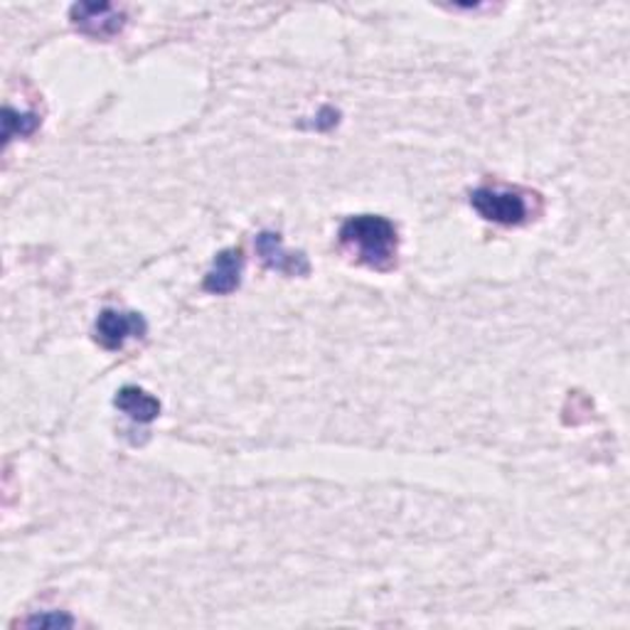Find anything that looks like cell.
Here are the masks:
<instances>
[{
	"mask_svg": "<svg viewBox=\"0 0 630 630\" xmlns=\"http://www.w3.org/2000/svg\"><path fill=\"white\" fill-rule=\"evenodd\" d=\"M340 244L355 262L377 271H389L397 264L399 232L387 217L358 215L340 227Z\"/></svg>",
	"mask_w": 630,
	"mask_h": 630,
	"instance_id": "1",
	"label": "cell"
},
{
	"mask_svg": "<svg viewBox=\"0 0 630 630\" xmlns=\"http://www.w3.org/2000/svg\"><path fill=\"white\" fill-rule=\"evenodd\" d=\"M471 205L483 219L495 225H522L530 215L528 199L520 190L505 187H478L471 193Z\"/></svg>",
	"mask_w": 630,
	"mask_h": 630,
	"instance_id": "2",
	"label": "cell"
},
{
	"mask_svg": "<svg viewBox=\"0 0 630 630\" xmlns=\"http://www.w3.org/2000/svg\"><path fill=\"white\" fill-rule=\"evenodd\" d=\"M70 21L82 35L94 40H111L126 25V13L111 3H74L70 8Z\"/></svg>",
	"mask_w": 630,
	"mask_h": 630,
	"instance_id": "3",
	"label": "cell"
},
{
	"mask_svg": "<svg viewBox=\"0 0 630 630\" xmlns=\"http://www.w3.org/2000/svg\"><path fill=\"white\" fill-rule=\"evenodd\" d=\"M148 332V323L136 311H117L107 308L99 313L94 323V340L104 350H121L131 338H143Z\"/></svg>",
	"mask_w": 630,
	"mask_h": 630,
	"instance_id": "4",
	"label": "cell"
},
{
	"mask_svg": "<svg viewBox=\"0 0 630 630\" xmlns=\"http://www.w3.org/2000/svg\"><path fill=\"white\" fill-rule=\"evenodd\" d=\"M256 254H259V259L266 269H271L276 274H283V276L311 274L308 256H305L303 252L286 250L279 232H269V229H266V232L256 237Z\"/></svg>",
	"mask_w": 630,
	"mask_h": 630,
	"instance_id": "5",
	"label": "cell"
},
{
	"mask_svg": "<svg viewBox=\"0 0 630 630\" xmlns=\"http://www.w3.org/2000/svg\"><path fill=\"white\" fill-rule=\"evenodd\" d=\"M242 271H244V252L240 246H232V250H225L217 254V259L213 264V269L205 276V291L227 295L234 293L242 283Z\"/></svg>",
	"mask_w": 630,
	"mask_h": 630,
	"instance_id": "6",
	"label": "cell"
},
{
	"mask_svg": "<svg viewBox=\"0 0 630 630\" xmlns=\"http://www.w3.org/2000/svg\"><path fill=\"white\" fill-rule=\"evenodd\" d=\"M117 409H121L123 414H129L133 422L138 424H150L153 419H158L160 414V402L156 397H150L146 389L141 387H121L117 391V399H113Z\"/></svg>",
	"mask_w": 630,
	"mask_h": 630,
	"instance_id": "7",
	"label": "cell"
},
{
	"mask_svg": "<svg viewBox=\"0 0 630 630\" xmlns=\"http://www.w3.org/2000/svg\"><path fill=\"white\" fill-rule=\"evenodd\" d=\"M43 119L37 117L35 111H15L13 107H5L3 109V143L8 146L13 138H25V136H33V133L40 129Z\"/></svg>",
	"mask_w": 630,
	"mask_h": 630,
	"instance_id": "8",
	"label": "cell"
},
{
	"mask_svg": "<svg viewBox=\"0 0 630 630\" xmlns=\"http://www.w3.org/2000/svg\"><path fill=\"white\" fill-rule=\"evenodd\" d=\"M25 628H72L74 618L66 614H35L31 618L23 620Z\"/></svg>",
	"mask_w": 630,
	"mask_h": 630,
	"instance_id": "9",
	"label": "cell"
},
{
	"mask_svg": "<svg viewBox=\"0 0 630 630\" xmlns=\"http://www.w3.org/2000/svg\"><path fill=\"white\" fill-rule=\"evenodd\" d=\"M338 117H340V113H338L336 109H330V107L320 109V111H318V117H315L313 129H318V131H328V129L336 126V123H338Z\"/></svg>",
	"mask_w": 630,
	"mask_h": 630,
	"instance_id": "10",
	"label": "cell"
}]
</instances>
